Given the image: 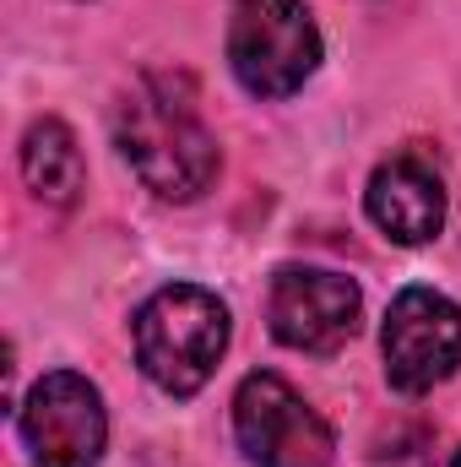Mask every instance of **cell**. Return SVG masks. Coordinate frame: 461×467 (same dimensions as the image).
<instances>
[{"label": "cell", "mask_w": 461, "mask_h": 467, "mask_svg": "<svg viewBox=\"0 0 461 467\" xmlns=\"http://www.w3.org/2000/svg\"><path fill=\"white\" fill-rule=\"evenodd\" d=\"M229 66L255 99L299 93L321 66V27L304 0H239L229 22Z\"/></svg>", "instance_id": "cell-3"}, {"label": "cell", "mask_w": 461, "mask_h": 467, "mask_svg": "<svg viewBox=\"0 0 461 467\" xmlns=\"http://www.w3.org/2000/svg\"><path fill=\"white\" fill-rule=\"evenodd\" d=\"M115 141L136 180L163 202H196L218 180V136L207 130L190 77H141L115 115Z\"/></svg>", "instance_id": "cell-1"}, {"label": "cell", "mask_w": 461, "mask_h": 467, "mask_svg": "<svg viewBox=\"0 0 461 467\" xmlns=\"http://www.w3.org/2000/svg\"><path fill=\"white\" fill-rule=\"evenodd\" d=\"M385 375L396 391H429L461 364V310L440 288H402L385 310Z\"/></svg>", "instance_id": "cell-6"}, {"label": "cell", "mask_w": 461, "mask_h": 467, "mask_svg": "<svg viewBox=\"0 0 461 467\" xmlns=\"http://www.w3.org/2000/svg\"><path fill=\"white\" fill-rule=\"evenodd\" d=\"M229 348V310L218 294L196 283L158 288L136 316V358L152 386L169 397H190L212 380L218 358Z\"/></svg>", "instance_id": "cell-2"}, {"label": "cell", "mask_w": 461, "mask_h": 467, "mask_svg": "<svg viewBox=\"0 0 461 467\" xmlns=\"http://www.w3.org/2000/svg\"><path fill=\"white\" fill-rule=\"evenodd\" d=\"M233 435L255 467H332V424L271 369L244 375L233 397Z\"/></svg>", "instance_id": "cell-4"}, {"label": "cell", "mask_w": 461, "mask_h": 467, "mask_svg": "<svg viewBox=\"0 0 461 467\" xmlns=\"http://www.w3.org/2000/svg\"><path fill=\"white\" fill-rule=\"evenodd\" d=\"M374 467H435L429 435H424V430H396L391 441H380V451H374Z\"/></svg>", "instance_id": "cell-10"}, {"label": "cell", "mask_w": 461, "mask_h": 467, "mask_svg": "<svg viewBox=\"0 0 461 467\" xmlns=\"http://www.w3.org/2000/svg\"><path fill=\"white\" fill-rule=\"evenodd\" d=\"M271 332L299 353H337L358 332V288L326 266H282L271 277Z\"/></svg>", "instance_id": "cell-7"}, {"label": "cell", "mask_w": 461, "mask_h": 467, "mask_svg": "<svg viewBox=\"0 0 461 467\" xmlns=\"http://www.w3.org/2000/svg\"><path fill=\"white\" fill-rule=\"evenodd\" d=\"M364 207L374 229H385L396 244H429L446 229V174L435 169L429 152H396L369 174Z\"/></svg>", "instance_id": "cell-8"}, {"label": "cell", "mask_w": 461, "mask_h": 467, "mask_svg": "<svg viewBox=\"0 0 461 467\" xmlns=\"http://www.w3.org/2000/svg\"><path fill=\"white\" fill-rule=\"evenodd\" d=\"M22 441L33 451V467H98L109 441L98 386L71 369L44 375L22 402Z\"/></svg>", "instance_id": "cell-5"}, {"label": "cell", "mask_w": 461, "mask_h": 467, "mask_svg": "<svg viewBox=\"0 0 461 467\" xmlns=\"http://www.w3.org/2000/svg\"><path fill=\"white\" fill-rule=\"evenodd\" d=\"M22 180H27V191L44 207H71L82 196V180H87L82 147H77V136L60 119H38L27 130V141H22Z\"/></svg>", "instance_id": "cell-9"}, {"label": "cell", "mask_w": 461, "mask_h": 467, "mask_svg": "<svg viewBox=\"0 0 461 467\" xmlns=\"http://www.w3.org/2000/svg\"><path fill=\"white\" fill-rule=\"evenodd\" d=\"M456 467H461V451H456Z\"/></svg>", "instance_id": "cell-11"}]
</instances>
